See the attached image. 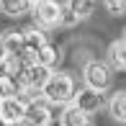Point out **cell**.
Segmentation results:
<instances>
[{
  "label": "cell",
  "mask_w": 126,
  "mask_h": 126,
  "mask_svg": "<svg viewBox=\"0 0 126 126\" xmlns=\"http://www.w3.org/2000/svg\"><path fill=\"white\" fill-rule=\"evenodd\" d=\"M41 98L49 106H70L75 98V82L67 72H51L47 85L41 88Z\"/></svg>",
  "instance_id": "cell-1"
},
{
  "label": "cell",
  "mask_w": 126,
  "mask_h": 126,
  "mask_svg": "<svg viewBox=\"0 0 126 126\" xmlns=\"http://www.w3.org/2000/svg\"><path fill=\"white\" fill-rule=\"evenodd\" d=\"M31 13L41 28H57L64 23V8L57 0H36L31 5Z\"/></svg>",
  "instance_id": "cell-2"
},
{
  "label": "cell",
  "mask_w": 126,
  "mask_h": 126,
  "mask_svg": "<svg viewBox=\"0 0 126 126\" xmlns=\"http://www.w3.org/2000/svg\"><path fill=\"white\" fill-rule=\"evenodd\" d=\"M82 77H85V88L88 90H95V93H106L113 82V75H111V67L103 64L98 59H90L88 64L82 67Z\"/></svg>",
  "instance_id": "cell-3"
},
{
  "label": "cell",
  "mask_w": 126,
  "mask_h": 126,
  "mask_svg": "<svg viewBox=\"0 0 126 126\" xmlns=\"http://www.w3.org/2000/svg\"><path fill=\"white\" fill-rule=\"evenodd\" d=\"M26 116L23 98H0V124L3 126H21Z\"/></svg>",
  "instance_id": "cell-4"
},
{
  "label": "cell",
  "mask_w": 126,
  "mask_h": 126,
  "mask_svg": "<svg viewBox=\"0 0 126 126\" xmlns=\"http://www.w3.org/2000/svg\"><path fill=\"white\" fill-rule=\"evenodd\" d=\"M51 124V111L47 100H28L26 103V116L21 126H49Z\"/></svg>",
  "instance_id": "cell-5"
},
{
  "label": "cell",
  "mask_w": 126,
  "mask_h": 126,
  "mask_svg": "<svg viewBox=\"0 0 126 126\" xmlns=\"http://www.w3.org/2000/svg\"><path fill=\"white\" fill-rule=\"evenodd\" d=\"M21 33H23V59L33 62L36 54L47 47V36H44V31L36 28V26H33V28H26V31H21Z\"/></svg>",
  "instance_id": "cell-6"
},
{
  "label": "cell",
  "mask_w": 126,
  "mask_h": 126,
  "mask_svg": "<svg viewBox=\"0 0 126 126\" xmlns=\"http://www.w3.org/2000/svg\"><path fill=\"white\" fill-rule=\"evenodd\" d=\"M72 106H77L82 113H98L100 108H103V95L100 93H95V90H88V88H82V90H77L75 93V98H72Z\"/></svg>",
  "instance_id": "cell-7"
},
{
  "label": "cell",
  "mask_w": 126,
  "mask_h": 126,
  "mask_svg": "<svg viewBox=\"0 0 126 126\" xmlns=\"http://www.w3.org/2000/svg\"><path fill=\"white\" fill-rule=\"evenodd\" d=\"M106 57H108V64H111L113 70L126 72V41H124V39H116V41L108 44Z\"/></svg>",
  "instance_id": "cell-8"
},
{
  "label": "cell",
  "mask_w": 126,
  "mask_h": 126,
  "mask_svg": "<svg viewBox=\"0 0 126 126\" xmlns=\"http://www.w3.org/2000/svg\"><path fill=\"white\" fill-rule=\"evenodd\" d=\"M93 8H95V0H67V18L64 21H85L93 16Z\"/></svg>",
  "instance_id": "cell-9"
},
{
  "label": "cell",
  "mask_w": 126,
  "mask_h": 126,
  "mask_svg": "<svg viewBox=\"0 0 126 126\" xmlns=\"http://www.w3.org/2000/svg\"><path fill=\"white\" fill-rule=\"evenodd\" d=\"M3 47H5V54H8V57L23 59V33H21V31H5Z\"/></svg>",
  "instance_id": "cell-10"
},
{
  "label": "cell",
  "mask_w": 126,
  "mask_h": 126,
  "mask_svg": "<svg viewBox=\"0 0 126 126\" xmlns=\"http://www.w3.org/2000/svg\"><path fill=\"white\" fill-rule=\"evenodd\" d=\"M108 113H111L113 121L126 124V90H118V93L111 95V100H108Z\"/></svg>",
  "instance_id": "cell-11"
},
{
  "label": "cell",
  "mask_w": 126,
  "mask_h": 126,
  "mask_svg": "<svg viewBox=\"0 0 126 126\" xmlns=\"http://www.w3.org/2000/svg\"><path fill=\"white\" fill-rule=\"evenodd\" d=\"M59 121H62V126H90V116H88V113H82L77 106H72V103H70V106L62 111Z\"/></svg>",
  "instance_id": "cell-12"
},
{
  "label": "cell",
  "mask_w": 126,
  "mask_h": 126,
  "mask_svg": "<svg viewBox=\"0 0 126 126\" xmlns=\"http://www.w3.org/2000/svg\"><path fill=\"white\" fill-rule=\"evenodd\" d=\"M0 10H3L5 16L18 18V16H26L28 10H31V3H28V0H0Z\"/></svg>",
  "instance_id": "cell-13"
},
{
  "label": "cell",
  "mask_w": 126,
  "mask_h": 126,
  "mask_svg": "<svg viewBox=\"0 0 126 126\" xmlns=\"http://www.w3.org/2000/svg\"><path fill=\"white\" fill-rule=\"evenodd\" d=\"M21 80L0 75V98H21Z\"/></svg>",
  "instance_id": "cell-14"
},
{
  "label": "cell",
  "mask_w": 126,
  "mask_h": 126,
  "mask_svg": "<svg viewBox=\"0 0 126 126\" xmlns=\"http://www.w3.org/2000/svg\"><path fill=\"white\" fill-rule=\"evenodd\" d=\"M59 59H62L59 49H57V47H49V44H47V47H44V49L36 54V59H33V62H36V64H44V67H49V70H51V67H54Z\"/></svg>",
  "instance_id": "cell-15"
},
{
  "label": "cell",
  "mask_w": 126,
  "mask_h": 126,
  "mask_svg": "<svg viewBox=\"0 0 126 126\" xmlns=\"http://www.w3.org/2000/svg\"><path fill=\"white\" fill-rule=\"evenodd\" d=\"M23 59H16V57H5V62L0 64V75H8V77H16L18 80L23 75Z\"/></svg>",
  "instance_id": "cell-16"
},
{
  "label": "cell",
  "mask_w": 126,
  "mask_h": 126,
  "mask_svg": "<svg viewBox=\"0 0 126 126\" xmlns=\"http://www.w3.org/2000/svg\"><path fill=\"white\" fill-rule=\"evenodd\" d=\"M103 5H106V10L111 16H121L126 10V0H103Z\"/></svg>",
  "instance_id": "cell-17"
},
{
  "label": "cell",
  "mask_w": 126,
  "mask_h": 126,
  "mask_svg": "<svg viewBox=\"0 0 126 126\" xmlns=\"http://www.w3.org/2000/svg\"><path fill=\"white\" fill-rule=\"evenodd\" d=\"M5 57H8V54H5V47H3V36H0V64L5 62Z\"/></svg>",
  "instance_id": "cell-18"
},
{
  "label": "cell",
  "mask_w": 126,
  "mask_h": 126,
  "mask_svg": "<svg viewBox=\"0 0 126 126\" xmlns=\"http://www.w3.org/2000/svg\"><path fill=\"white\" fill-rule=\"evenodd\" d=\"M28 3H31V5H33V3H36V0H28Z\"/></svg>",
  "instance_id": "cell-19"
},
{
  "label": "cell",
  "mask_w": 126,
  "mask_h": 126,
  "mask_svg": "<svg viewBox=\"0 0 126 126\" xmlns=\"http://www.w3.org/2000/svg\"><path fill=\"white\" fill-rule=\"evenodd\" d=\"M124 41H126V31H124Z\"/></svg>",
  "instance_id": "cell-20"
}]
</instances>
